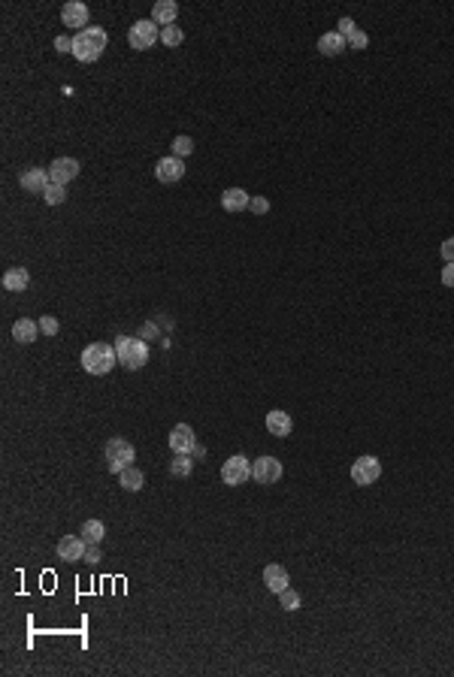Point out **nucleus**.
<instances>
[{
	"label": "nucleus",
	"instance_id": "nucleus-18",
	"mask_svg": "<svg viewBox=\"0 0 454 677\" xmlns=\"http://www.w3.org/2000/svg\"><path fill=\"white\" fill-rule=\"evenodd\" d=\"M249 203H251V197L245 194L242 188H227L224 194H221V206H224V212H230V215L245 212V209H249Z\"/></svg>",
	"mask_w": 454,
	"mask_h": 677
},
{
	"label": "nucleus",
	"instance_id": "nucleus-12",
	"mask_svg": "<svg viewBox=\"0 0 454 677\" xmlns=\"http://www.w3.org/2000/svg\"><path fill=\"white\" fill-rule=\"evenodd\" d=\"M79 161L76 158H58V161H52L49 163V179H52V185H67V181H73L79 176Z\"/></svg>",
	"mask_w": 454,
	"mask_h": 677
},
{
	"label": "nucleus",
	"instance_id": "nucleus-23",
	"mask_svg": "<svg viewBox=\"0 0 454 677\" xmlns=\"http://www.w3.org/2000/svg\"><path fill=\"white\" fill-rule=\"evenodd\" d=\"M79 533H82V538H85L88 544H100V542H103V535H106V526L100 523V520H85Z\"/></svg>",
	"mask_w": 454,
	"mask_h": 677
},
{
	"label": "nucleus",
	"instance_id": "nucleus-25",
	"mask_svg": "<svg viewBox=\"0 0 454 677\" xmlns=\"http://www.w3.org/2000/svg\"><path fill=\"white\" fill-rule=\"evenodd\" d=\"M43 203L45 206H61L67 203V185H49L43 191Z\"/></svg>",
	"mask_w": 454,
	"mask_h": 677
},
{
	"label": "nucleus",
	"instance_id": "nucleus-9",
	"mask_svg": "<svg viewBox=\"0 0 454 677\" xmlns=\"http://www.w3.org/2000/svg\"><path fill=\"white\" fill-rule=\"evenodd\" d=\"M167 445H170L173 454H194L197 438H194V429H191V424H176V426H173Z\"/></svg>",
	"mask_w": 454,
	"mask_h": 677
},
{
	"label": "nucleus",
	"instance_id": "nucleus-27",
	"mask_svg": "<svg viewBox=\"0 0 454 677\" xmlns=\"http://www.w3.org/2000/svg\"><path fill=\"white\" fill-rule=\"evenodd\" d=\"M279 605L285 608V611H297L300 605H303V596H300L297 590H291V587H288V590H281V593H279Z\"/></svg>",
	"mask_w": 454,
	"mask_h": 677
},
{
	"label": "nucleus",
	"instance_id": "nucleus-10",
	"mask_svg": "<svg viewBox=\"0 0 454 677\" xmlns=\"http://www.w3.org/2000/svg\"><path fill=\"white\" fill-rule=\"evenodd\" d=\"M154 176H158V181H163V185H176V181H182V176H185V161L176 158V154L161 158L158 163H154Z\"/></svg>",
	"mask_w": 454,
	"mask_h": 677
},
{
	"label": "nucleus",
	"instance_id": "nucleus-36",
	"mask_svg": "<svg viewBox=\"0 0 454 677\" xmlns=\"http://www.w3.org/2000/svg\"><path fill=\"white\" fill-rule=\"evenodd\" d=\"M54 49L73 54V36H58V40H54Z\"/></svg>",
	"mask_w": 454,
	"mask_h": 677
},
{
	"label": "nucleus",
	"instance_id": "nucleus-31",
	"mask_svg": "<svg viewBox=\"0 0 454 677\" xmlns=\"http://www.w3.org/2000/svg\"><path fill=\"white\" fill-rule=\"evenodd\" d=\"M249 209H251V212L261 218V215H267V212H270V200H267V197H251Z\"/></svg>",
	"mask_w": 454,
	"mask_h": 677
},
{
	"label": "nucleus",
	"instance_id": "nucleus-15",
	"mask_svg": "<svg viewBox=\"0 0 454 677\" xmlns=\"http://www.w3.org/2000/svg\"><path fill=\"white\" fill-rule=\"evenodd\" d=\"M263 583H267L270 593H276V596H279L281 590L291 587V574H288V569L281 563H270L267 569H263Z\"/></svg>",
	"mask_w": 454,
	"mask_h": 677
},
{
	"label": "nucleus",
	"instance_id": "nucleus-21",
	"mask_svg": "<svg viewBox=\"0 0 454 677\" xmlns=\"http://www.w3.org/2000/svg\"><path fill=\"white\" fill-rule=\"evenodd\" d=\"M27 285H31V272H27L24 267H13V269L3 272V290L22 294V290H27Z\"/></svg>",
	"mask_w": 454,
	"mask_h": 677
},
{
	"label": "nucleus",
	"instance_id": "nucleus-2",
	"mask_svg": "<svg viewBox=\"0 0 454 677\" xmlns=\"http://www.w3.org/2000/svg\"><path fill=\"white\" fill-rule=\"evenodd\" d=\"M115 360H118L115 345L94 342V345H88L85 351H82V360L79 363H82V369L91 372V375H106V372H112Z\"/></svg>",
	"mask_w": 454,
	"mask_h": 677
},
{
	"label": "nucleus",
	"instance_id": "nucleus-35",
	"mask_svg": "<svg viewBox=\"0 0 454 677\" xmlns=\"http://www.w3.org/2000/svg\"><path fill=\"white\" fill-rule=\"evenodd\" d=\"M442 285L454 288V263H445V267H442Z\"/></svg>",
	"mask_w": 454,
	"mask_h": 677
},
{
	"label": "nucleus",
	"instance_id": "nucleus-30",
	"mask_svg": "<svg viewBox=\"0 0 454 677\" xmlns=\"http://www.w3.org/2000/svg\"><path fill=\"white\" fill-rule=\"evenodd\" d=\"M369 45V36L363 34V31H354L351 36H349V49H358V52H363Z\"/></svg>",
	"mask_w": 454,
	"mask_h": 677
},
{
	"label": "nucleus",
	"instance_id": "nucleus-13",
	"mask_svg": "<svg viewBox=\"0 0 454 677\" xmlns=\"http://www.w3.org/2000/svg\"><path fill=\"white\" fill-rule=\"evenodd\" d=\"M88 18H91V13H88V6L82 3V0H70V3L61 9V22L67 27H76V34L88 27Z\"/></svg>",
	"mask_w": 454,
	"mask_h": 677
},
{
	"label": "nucleus",
	"instance_id": "nucleus-6",
	"mask_svg": "<svg viewBox=\"0 0 454 677\" xmlns=\"http://www.w3.org/2000/svg\"><path fill=\"white\" fill-rule=\"evenodd\" d=\"M381 478V460L372 454H363L354 460L351 466V481L358 484V487H369V484H376Z\"/></svg>",
	"mask_w": 454,
	"mask_h": 677
},
{
	"label": "nucleus",
	"instance_id": "nucleus-34",
	"mask_svg": "<svg viewBox=\"0 0 454 677\" xmlns=\"http://www.w3.org/2000/svg\"><path fill=\"white\" fill-rule=\"evenodd\" d=\"M439 251H442V260H445V263H454V236H448V239L442 242V248H439Z\"/></svg>",
	"mask_w": 454,
	"mask_h": 677
},
{
	"label": "nucleus",
	"instance_id": "nucleus-37",
	"mask_svg": "<svg viewBox=\"0 0 454 677\" xmlns=\"http://www.w3.org/2000/svg\"><path fill=\"white\" fill-rule=\"evenodd\" d=\"M152 336H158V327H154V324H145V330H142L140 338H152Z\"/></svg>",
	"mask_w": 454,
	"mask_h": 677
},
{
	"label": "nucleus",
	"instance_id": "nucleus-24",
	"mask_svg": "<svg viewBox=\"0 0 454 677\" xmlns=\"http://www.w3.org/2000/svg\"><path fill=\"white\" fill-rule=\"evenodd\" d=\"M170 472L176 475V478H188V475L194 472V460H191V454H176V456H173Z\"/></svg>",
	"mask_w": 454,
	"mask_h": 677
},
{
	"label": "nucleus",
	"instance_id": "nucleus-29",
	"mask_svg": "<svg viewBox=\"0 0 454 677\" xmlns=\"http://www.w3.org/2000/svg\"><path fill=\"white\" fill-rule=\"evenodd\" d=\"M58 330H61V324H58V318H54V315H43L40 318V333L43 336H58Z\"/></svg>",
	"mask_w": 454,
	"mask_h": 677
},
{
	"label": "nucleus",
	"instance_id": "nucleus-22",
	"mask_svg": "<svg viewBox=\"0 0 454 677\" xmlns=\"http://www.w3.org/2000/svg\"><path fill=\"white\" fill-rule=\"evenodd\" d=\"M118 484H122L127 493H136V490L145 487V475L136 469V466H131V469H124L122 475H118Z\"/></svg>",
	"mask_w": 454,
	"mask_h": 677
},
{
	"label": "nucleus",
	"instance_id": "nucleus-14",
	"mask_svg": "<svg viewBox=\"0 0 454 677\" xmlns=\"http://www.w3.org/2000/svg\"><path fill=\"white\" fill-rule=\"evenodd\" d=\"M85 547H88V542L82 535H64L58 542V556L64 563H79V560H85Z\"/></svg>",
	"mask_w": 454,
	"mask_h": 677
},
{
	"label": "nucleus",
	"instance_id": "nucleus-4",
	"mask_svg": "<svg viewBox=\"0 0 454 677\" xmlns=\"http://www.w3.org/2000/svg\"><path fill=\"white\" fill-rule=\"evenodd\" d=\"M136 460V447L127 442V438H109L106 442V469L112 475H122L124 469H131Z\"/></svg>",
	"mask_w": 454,
	"mask_h": 677
},
{
	"label": "nucleus",
	"instance_id": "nucleus-26",
	"mask_svg": "<svg viewBox=\"0 0 454 677\" xmlns=\"http://www.w3.org/2000/svg\"><path fill=\"white\" fill-rule=\"evenodd\" d=\"M182 40H185V34H182V27H179V24L161 27V43L167 45V49H176V45H182Z\"/></svg>",
	"mask_w": 454,
	"mask_h": 677
},
{
	"label": "nucleus",
	"instance_id": "nucleus-1",
	"mask_svg": "<svg viewBox=\"0 0 454 677\" xmlns=\"http://www.w3.org/2000/svg\"><path fill=\"white\" fill-rule=\"evenodd\" d=\"M103 49H106V31L100 24H88L85 31H79L73 36V58L82 64L97 61L103 54Z\"/></svg>",
	"mask_w": 454,
	"mask_h": 677
},
{
	"label": "nucleus",
	"instance_id": "nucleus-16",
	"mask_svg": "<svg viewBox=\"0 0 454 677\" xmlns=\"http://www.w3.org/2000/svg\"><path fill=\"white\" fill-rule=\"evenodd\" d=\"M263 424H267V433L276 436V438H285V436H291V429H294V420H291V415L281 408H272Z\"/></svg>",
	"mask_w": 454,
	"mask_h": 677
},
{
	"label": "nucleus",
	"instance_id": "nucleus-17",
	"mask_svg": "<svg viewBox=\"0 0 454 677\" xmlns=\"http://www.w3.org/2000/svg\"><path fill=\"white\" fill-rule=\"evenodd\" d=\"M345 49H349V40L339 34V31H327L318 36V52L324 54V58H336V54H342Z\"/></svg>",
	"mask_w": 454,
	"mask_h": 677
},
{
	"label": "nucleus",
	"instance_id": "nucleus-28",
	"mask_svg": "<svg viewBox=\"0 0 454 677\" xmlns=\"http://www.w3.org/2000/svg\"><path fill=\"white\" fill-rule=\"evenodd\" d=\"M191 151H194V140H191V136H176V140H173V154H176V158H188Z\"/></svg>",
	"mask_w": 454,
	"mask_h": 677
},
{
	"label": "nucleus",
	"instance_id": "nucleus-11",
	"mask_svg": "<svg viewBox=\"0 0 454 677\" xmlns=\"http://www.w3.org/2000/svg\"><path fill=\"white\" fill-rule=\"evenodd\" d=\"M49 185H52L49 170H43V167H27L22 176H18V188L27 191V194H43Z\"/></svg>",
	"mask_w": 454,
	"mask_h": 677
},
{
	"label": "nucleus",
	"instance_id": "nucleus-3",
	"mask_svg": "<svg viewBox=\"0 0 454 677\" xmlns=\"http://www.w3.org/2000/svg\"><path fill=\"white\" fill-rule=\"evenodd\" d=\"M115 354H118V363L124 369H142L149 363V345L145 338H133V336H118L115 338Z\"/></svg>",
	"mask_w": 454,
	"mask_h": 677
},
{
	"label": "nucleus",
	"instance_id": "nucleus-19",
	"mask_svg": "<svg viewBox=\"0 0 454 677\" xmlns=\"http://www.w3.org/2000/svg\"><path fill=\"white\" fill-rule=\"evenodd\" d=\"M13 338L22 345H31L40 338V321H31V318H18L13 324Z\"/></svg>",
	"mask_w": 454,
	"mask_h": 677
},
{
	"label": "nucleus",
	"instance_id": "nucleus-5",
	"mask_svg": "<svg viewBox=\"0 0 454 677\" xmlns=\"http://www.w3.org/2000/svg\"><path fill=\"white\" fill-rule=\"evenodd\" d=\"M158 40H161V31L152 18H140V22L131 24V31H127V43H131V49H136V52L152 49Z\"/></svg>",
	"mask_w": 454,
	"mask_h": 677
},
{
	"label": "nucleus",
	"instance_id": "nucleus-33",
	"mask_svg": "<svg viewBox=\"0 0 454 677\" xmlns=\"http://www.w3.org/2000/svg\"><path fill=\"white\" fill-rule=\"evenodd\" d=\"M354 31H358V24H354V18H349V15H342V18H339V34L345 36V40H349V36H351Z\"/></svg>",
	"mask_w": 454,
	"mask_h": 677
},
{
	"label": "nucleus",
	"instance_id": "nucleus-7",
	"mask_svg": "<svg viewBox=\"0 0 454 677\" xmlns=\"http://www.w3.org/2000/svg\"><path fill=\"white\" fill-rule=\"evenodd\" d=\"M251 478V460L242 454H233L230 460H224L221 466V481L227 484V487H240V484H245Z\"/></svg>",
	"mask_w": 454,
	"mask_h": 677
},
{
	"label": "nucleus",
	"instance_id": "nucleus-32",
	"mask_svg": "<svg viewBox=\"0 0 454 677\" xmlns=\"http://www.w3.org/2000/svg\"><path fill=\"white\" fill-rule=\"evenodd\" d=\"M100 560H103V553H100V544H88L85 547V563L88 565H100Z\"/></svg>",
	"mask_w": 454,
	"mask_h": 677
},
{
	"label": "nucleus",
	"instance_id": "nucleus-20",
	"mask_svg": "<svg viewBox=\"0 0 454 677\" xmlns=\"http://www.w3.org/2000/svg\"><path fill=\"white\" fill-rule=\"evenodd\" d=\"M176 15H179V3H176V0H158V3L152 6V22L154 24L170 27L173 22H176Z\"/></svg>",
	"mask_w": 454,
	"mask_h": 677
},
{
	"label": "nucleus",
	"instance_id": "nucleus-8",
	"mask_svg": "<svg viewBox=\"0 0 454 677\" xmlns=\"http://www.w3.org/2000/svg\"><path fill=\"white\" fill-rule=\"evenodd\" d=\"M281 475H285V466H281L276 456H258V460L251 463V478L258 481V484H263V487H270V484H276Z\"/></svg>",
	"mask_w": 454,
	"mask_h": 677
}]
</instances>
